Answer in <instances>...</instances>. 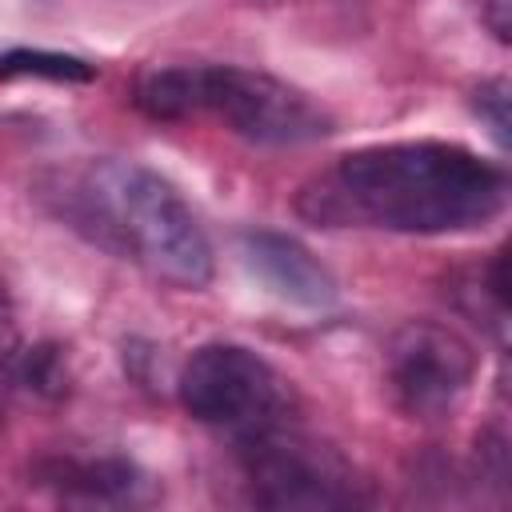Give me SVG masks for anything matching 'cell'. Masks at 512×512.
Segmentation results:
<instances>
[{"instance_id": "cell-1", "label": "cell", "mask_w": 512, "mask_h": 512, "mask_svg": "<svg viewBox=\"0 0 512 512\" xmlns=\"http://www.w3.org/2000/svg\"><path fill=\"white\" fill-rule=\"evenodd\" d=\"M504 196V172L468 148L404 140L340 156L300 192V212L320 224L460 232L492 220L504 208Z\"/></svg>"}, {"instance_id": "cell-2", "label": "cell", "mask_w": 512, "mask_h": 512, "mask_svg": "<svg viewBox=\"0 0 512 512\" xmlns=\"http://www.w3.org/2000/svg\"><path fill=\"white\" fill-rule=\"evenodd\" d=\"M64 216L96 244L140 260L172 288H204L212 280V244L180 192L148 168L100 160L68 176L60 188Z\"/></svg>"}, {"instance_id": "cell-3", "label": "cell", "mask_w": 512, "mask_h": 512, "mask_svg": "<svg viewBox=\"0 0 512 512\" xmlns=\"http://www.w3.org/2000/svg\"><path fill=\"white\" fill-rule=\"evenodd\" d=\"M208 112L260 144H308L332 132V120L300 88L232 64H192V116Z\"/></svg>"}, {"instance_id": "cell-4", "label": "cell", "mask_w": 512, "mask_h": 512, "mask_svg": "<svg viewBox=\"0 0 512 512\" xmlns=\"http://www.w3.org/2000/svg\"><path fill=\"white\" fill-rule=\"evenodd\" d=\"M180 404L192 420L228 428L240 440L284 420V380L240 344H204L180 372Z\"/></svg>"}, {"instance_id": "cell-5", "label": "cell", "mask_w": 512, "mask_h": 512, "mask_svg": "<svg viewBox=\"0 0 512 512\" xmlns=\"http://www.w3.org/2000/svg\"><path fill=\"white\" fill-rule=\"evenodd\" d=\"M244 464L252 496L268 508H348L360 500V480L344 456L284 420L244 436Z\"/></svg>"}, {"instance_id": "cell-6", "label": "cell", "mask_w": 512, "mask_h": 512, "mask_svg": "<svg viewBox=\"0 0 512 512\" xmlns=\"http://www.w3.org/2000/svg\"><path fill=\"white\" fill-rule=\"evenodd\" d=\"M476 376V356L464 336L444 324L412 320L392 332L384 352V380L400 412L412 420L452 416Z\"/></svg>"}, {"instance_id": "cell-7", "label": "cell", "mask_w": 512, "mask_h": 512, "mask_svg": "<svg viewBox=\"0 0 512 512\" xmlns=\"http://www.w3.org/2000/svg\"><path fill=\"white\" fill-rule=\"evenodd\" d=\"M244 260L268 292H276L280 300H292L300 308H324L336 296L328 268L292 236L252 232V236H244Z\"/></svg>"}, {"instance_id": "cell-8", "label": "cell", "mask_w": 512, "mask_h": 512, "mask_svg": "<svg viewBox=\"0 0 512 512\" xmlns=\"http://www.w3.org/2000/svg\"><path fill=\"white\" fill-rule=\"evenodd\" d=\"M48 480H56L64 492H84L88 500H108V496H128L132 492V464L124 460H96V464H76V460H52Z\"/></svg>"}, {"instance_id": "cell-9", "label": "cell", "mask_w": 512, "mask_h": 512, "mask_svg": "<svg viewBox=\"0 0 512 512\" xmlns=\"http://www.w3.org/2000/svg\"><path fill=\"white\" fill-rule=\"evenodd\" d=\"M4 76H52V80H92L96 72L84 60L52 56V52H12L0 60Z\"/></svg>"}, {"instance_id": "cell-10", "label": "cell", "mask_w": 512, "mask_h": 512, "mask_svg": "<svg viewBox=\"0 0 512 512\" xmlns=\"http://www.w3.org/2000/svg\"><path fill=\"white\" fill-rule=\"evenodd\" d=\"M16 364H20V372H24V380H28L32 388L52 392V396L64 392V364H60L56 348H32V352H20Z\"/></svg>"}, {"instance_id": "cell-11", "label": "cell", "mask_w": 512, "mask_h": 512, "mask_svg": "<svg viewBox=\"0 0 512 512\" xmlns=\"http://www.w3.org/2000/svg\"><path fill=\"white\" fill-rule=\"evenodd\" d=\"M476 112L488 120L492 136L500 144H508V84L504 80H488L480 92H476Z\"/></svg>"}, {"instance_id": "cell-12", "label": "cell", "mask_w": 512, "mask_h": 512, "mask_svg": "<svg viewBox=\"0 0 512 512\" xmlns=\"http://www.w3.org/2000/svg\"><path fill=\"white\" fill-rule=\"evenodd\" d=\"M484 20L500 40H508V0H484Z\"/></svg>"}, {"instance_id": "cell-13", "label": "cell", "mask_w": 512, "mask_h": 512, "mask_svg": "<svg viewBox=\"0 0 512 512\" xmlns=\"http://www.w3.org/2000/svg\"><path fill=\"white\" fill-rule=\"evenodd\" d=\"M0 304H4V292H0Z\"/></svg>"}]
</instances>
